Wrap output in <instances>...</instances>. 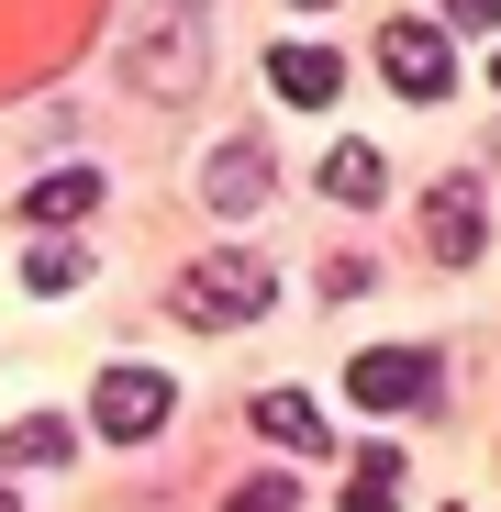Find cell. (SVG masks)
<instances>
[{"mask_svg": "<svg viewBox=\"0 0 501 512\" xmlns=\"http://www.w3.org/2000/svg\"><path fill=\"white\" fill-rule=\"evenodd\" d=\"M268 301H279V268H268L257 245H223V256H201V268H179V290H167V312L201 323V334H245V323H268Z\"/></svg>", "mask_w": 501, "mask_h": 512, "instance_id": "1", "label": "cell"}, {"mask_svg": "<svg viewBox=\"0 0 501 512\" xmlns=\"http://www.w3.org/2000/svg\"><path fill=\"white\" fill-rule=\"evenodd\" d=\"M201 56H212V23H201V12H179V0H167L156 23H134V34H123V78H134L145 101H190V90H201Z\"/></svg>", "mask_w": 501, "mask_h": 512, "instance_id": "2", "label": "cell"}, {"mask_svg": "<svg viewBox=\"0 0 501 512\" xmlns=\"http://www.w3.org/2000/svg\"><path fill=\"white\" fill-rule=\"evenodd\" d=\"M479 245H490V179L479 167H446L435 201H424V256L435 268H479Z\"/></svg>", "mask_w": 501, "mask_h": 512, "instance_id": "3", "label": "cell"}, {"mask_svg": "<svg viewBox=\"0 0 501 512\" xmlns=\"http://www.w3.org/2000/svg\"><path fill=\"white\" fill-rule=\"evenodd\" d=\"M167 412H179L167 368H101V390H90V423H101L112 446H145V435H167Z\"/></svg>", "mask_w": 501, "mask_h": 512, "instance_id": "4", "label": "cell"}, {"mask_svg": "<svg viewBox=\"0 0 501 512\" xmlns=\"http://www.w3.org/2000/svg\"><path fill=\"white\" fill-rule=\"evenodd\" d=\"M379 67H390L401 101H446V90H457V56H446L435 23H379Z\"/></svg>", "mask_w": 501, "mask_h": 512, "instance_id": "5", "label": "cell"}, {"mask_svg": "<svg viewBox=\"0 0 501 512\" xmlns=\"http://www.w3.org/2000/svg\"><path fill=\"white\" fill-rule=\"evenodd\" d=\"M346 390H357L368 412H424V401H435V357H424V346H368V357L346 368Z\"/></svg>", "mask_w": 501, "mask_h": 512, "instance_id": "6", "label": "cell"}, {"mask_svg": "<svg viewBox=\"0 0 501 512\" xmlns=\"http://www.w3.org/2000/svg\"><path fill=\"white\" fill-rule=\"evenodd\" d=\"M201 190H212V212H257V201L279 190V167H268V145H257V134H234V145H212Z\"/></svg>", "mask_w": 501, "mask_h": 512, "instance_id": "7", "label": "cell"}, {"mask_svg": "<svg viewBox=\"0 0 501 512\" xmlns=\"http://www.w3.org/2000/svg\"><path fill=\"white\" fill-rule=\"evenodd\" d=\"M268 90H279L290 112H323L334 90H346V56H334V45H279V56H268Z\"/></svg>", "mask_w": 501, "mask_h": 512, "instance_id": "8", "label": "cell"}, {"mask_svg": "<svg viewBox=\"0 0 501 512\" xmlns=\"http://www.w3.org/2000/svg\"><path fill=\"white\" fill-rule=\"evenodd\" d=\"M257 435L290 446V457H334V423H323L312 390H257Z\"/></svg>", "mask_w": 501, "mask_h": 512, "instance_id": "9", "label": "cell"}, {"mask_svg": "<svg viewBox=\"0 0 501 512\" xmlns=\"http://www.w3.org/2000/svg\"><path fill=\"white\" fill-rule=\"evenodd\" d=\"M101 212V167H45L23 190V223H90Z\"/></svg>", "mask_w": 501, "mask_h": 512, "instance_id": "10", "label": "cell"}, {"mask_svg": "<svg viewBox=\"0 0 501 512\" xmlns=\"http://www.w3.org/2000/svg\"><path fill=\"white\" fill-rule=\"evenodd\" d=\"M323 190L368 212V201L390 190V167H379V145H357V134H346V145H323Z\"/></svg>", "mask_w": 501, "mask_h": 512, "instance_id": "11", "label": "cell"}, {"mask_svg": "<svg viewBox=\"0 0 501 512\" xmlns=\"http://www.w3.org/2000/svg\"><path fill=\"white\" fill-rule=\"evenodd\" d=\"M346 512H401V446H357V468H346Z\"/></svg>", "mask_w": 501, "mask_h": 512, "instance_id": "12", "label": "cell"}, {"mask_svg": "<svg viewBox=\"0 0 501 512\" xmlns=\"http://www.w3.org/2000/svg\"><path fill=\"white\" fill-rule=\"evenodd\" d=\"M12 468H67V423H56V412H34V423L0 435V479H12Z\"/></svg>", "mask_w": 501, "mask_h": 512, "instance_id": "13", "label": "cell"}, {"mask_svg": "<svg viewBox=\"0 0 501 512\" xmlns=\"http://www.w3.org/2000/svg\"><path fill=\"white\" fill-rule=\"evenodd\" d=\"M78 279H90V245H23V290H34V301L78 290Z\"/></svg>", "mask_w": 501, "mask_h": 512, "instance_id": "14", "label": "cell"}, {"mask_svg": "<svg viewBox=\"0 0 501 512\" xmlns=\"http://www.w3.org/2000/svg\"><path fill=\"white\" fill-rule=\"evenodd\" d=\"M223 512H301V490H290V479H245Z\"/></svg>", "mask_w": 501, "mask_h": 512, "instance_id": "15", "label": "cell"}, {"mask_svg": "<svg viewBox=\"0 0 501 512\" xmlns=\"http://www.w3.org/2000/svg\"><path fill=\"white\" fill-rule=\"evenodd\" d=\"M446 23H468V34L490 45V23H501V0H446Z\"/></svg>", "mask_w": 501, "mask_h": 512, "instance_id": "16", "label": "cell"}, {"mask_svg": "<svg viewBox=\"0 0 501 512\" xmlns=\"http://www.w3.org/2000/svg\"><path fill=\"white\" fill-rule=\"evenodd\" d=\"M0 512H23V501H12V479H0Z\"/></svg>", "mask_w": 501, "mask_h": 512, "instance_id": "17", "label": "cell"}, {"mask_svg": "<svg viewBox=\"0 0 501 512\" xmlns=\"http://www.w3.org/2000/svg\"><path fill=\"white\" fill-rule=\"evenodd\" d=\"M290 12H323V0H290Z\"/></svg>", "mask_w": 501, "mask_h": 512, "instance_id": "18", "label": "cell"}, {"mask_svg": "<svg viewBox=\"0 0 501 512\" xmlns=\"http://www.w3.org/2000/svg\"><path fill=\"white\" fill-rule=\"evenodd\" d=\"M179 12H201V0H179Z\"/></svg>", "mask_w": 501, "mask_h": 512, "instance_id": "19", "label": "cell"}]
</instances>
